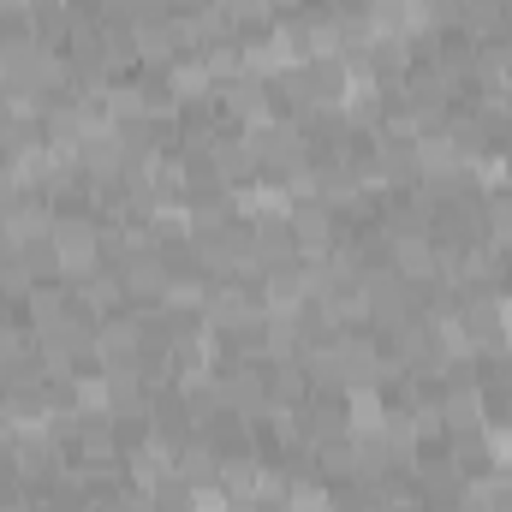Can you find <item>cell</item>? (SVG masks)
Returning <instances> with one entry per match:
<instances>
[{"label":"cell","mask_w":512,"mask_h":512,"mask_svg":"<svg viewBox=\"0 0 512 512\" xmlns=\"http://www.w3.org/2000/svg\"><path fill=\"white\" fill-rule=\"evenodd\" d=\"M48 245H54V262H60V280L78 286V280L108 268V221L90 215V209H60Z\"/></svg>","instance_id":"obj_1"},{"label":"cell","mask_w":512,"mask_h":512,"mask_svg":"<svg viewBox=\"0 0 512 512\" xmlns=\"http://www.w3.org/2000/svg\"><path fill=\"white\" fill-rule=\"evenodd\" d=\"M292 245H298V262H322L346 245V227H340V209H328L322 197H292Z\"/></svg>","instance_id":"obj_2"},{"label":"cell","mask_w":512,"mask_h":512,"mask_svg":"<svg viewBox=\"0 0 512 512\" xmlns=\"http://www.w3.org/2000/svg\"><path fill=\"white\" fill-rule=\"evenodd\" d=\"M143 352H149L143 310H114V316L96 322V370H137Z\"/></svg>","instance_id":"obj_3"},{"label":"cell","mask_w":512,"mask_h":512,"mask_svg":"<svg viewBox=\"0 0 512 512\" xmlns=\"http://www.w3.org/2000/svg\"><path fill=\"white\" fill-rule=\"evenodd\" d=\"M435 411H441V435L459 441V435H489V387L483 382H453L435 393Z\"/></svg>","instance_id":"obj_4"},{"label":"cell","mask_w":512,"mask_h":512,"mask_svg":"<svg viewBox=\"0 0 512 512\" xmlns=\"http://www.w3.org/2000/svg\"><path fill=\"white\" fill-rule=\"evenodd\" d=\"M54 221H60V209H54L42 191H24V197L6 209V221H0V245H6V251L48 245V239H54Z\"/></svg>","instance_id":"obj_5"},{"label":"cell","mask_w":512,"mask_h":512,"mask_svg":"<svg viewBox=\"0 0 512 512\" xmlns=\"http://www.w3.org/2000/svg\"><path fill=\"white\" fill-rule=\"evenodd\" d=\"M18 310H24V328H30V334H36V346H42V340H48V334L78 310V304H72V286H66V280H42V286H30V292H24V304H18Z\"/></svg>","instance_id":"obj_6"},{"label":"cell","mask_w":512,"mask_h":512,"mask_svg":"<svg viewBox=\"0 0 512 512\" xmlns=\"http://www.w3.org/2000/svg\"><path fill=\"white\" fill-rule=\"evenodd\" d=\"M114 274H120V286H126L131 310H149V304H161V298H167V262H161L155 251L114 262Z\"/></svg>","instance_id":"obj_7"},{"label":"cell","mask_w":512,"mask_h":512,"mask_svg":"<svg viewBox=\"0 0 512 512\" xmlns=\"http://www.w3.org/2000/svg\"><path fill=\"white\" fill-rule=\"evenodd\" d=\"M245 239H251V262L262 274L298 262V245H292V227L286 221H245Z\"/></svg>","instance_id":"obj_8"},{"label":"cell","mask_w":512,"mask_h":512,"mask_svg":"<svg viewBox=\"0 0 512 512\" xmlns=\"http://www.w3.org/2000/svg\"><path fill=\"white\" fill-rule=\"evenodd\" d=\"M173 477H185L191 489H215V477H221V447H215L209 435L179 441V447H173Z\"/></svg>","instance_id":"obj_9"},{"label":"cell","mask_w":512,"mask_h":512,"mask_svg":"<svg viewBox=\"0 0 512 512\" xmlns=\"http://www.w3.org/2000/svg\"><path fill=\"white\" fill-rule=\"evenodd\" d=\"M161 78H167V90H173V102H179V108H197V102H215V90H221V84L209 78V66L197 60V54H179V60H173V66H167Z\"/></svg>","instance_id":"obj_10"},{"label":"cell","mask_w":512,"mask_h":512,"mask_svg":"<svg viewBox=\"0 0 512 512\" xmlns=\"http://www.w3.org/2000/svg\"><path fill=\"white\" fill-rule=\"evenodd\" d=\"M72 304H78L84 316H96V322H102V316H114V310H131L126 286H120V274H114V268H102V274L78 280V286H72Z\"/></svg>","instance_id":"obj_11"},{"label":"cell","mask_w":512,"mask_h":512,"mask_svg":"<svg viewBox=\"0 0 512 512\" xmlns=\"http://www.w3.org/2000/svg\"><path fill=\"white\" fill-rule=\"evenodd\" d=\"M310 471H316V483H322V489H346V483H358V447H352V435L322 441V447H316V459H310Z\"/></svg>","instance_id":"obj_12"},{"label":"cell","mask_w":512,"mask_h":512,"mask_svg":"<svg viewBox=\"0 0 512 512\" xmlns=\"http://www.w3.org/2000/svg\"><path fill=\"white\" fill-rule=\"evenodd\" d=\"M262 382H268V399H280V405H304L316 387L304 376V358H274V364H262Z\"/></svg>","instance_id":"obj_13"},{"label":"cell","mask_w":512,"mask_h":512,"mask_svg":"<svg viewBox=\"0 0 512 512\" xmlns=\"http://www.w3.org/2000/svg\"><path fill=\"white\" fill-rule=\"evenodd\" d=\"M483 245L489 251H512V185L483 191Z\"/></svg>","instance_id":"obj_14"},{"label":"cell","mask_w":512,"mask_h":512,"mask_svg":"<svg viewBox=\"0 0 512 512\" xmlns=\"http://www.w3.org/2000/svg\"><path fill=\"white\" fill-rule=\"evenodd\" d=\"M72 0H30V12H66Z\"/></svg>","instance_id":"obj_15"},{"label":"cell","mask_w":512,"mask_h":512,"mask_svg":"<svg viewBox=\"0 0 512 512\" xmlns=\"http://www.w3.org/2000/svg\"><path fill=\"white\" fill-rule=\"evenodd\" d=\"M507 6H512V0H507Z\"/></svg>","instance_id":"obj_16"}]
</instances>
